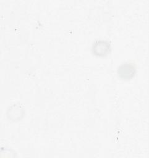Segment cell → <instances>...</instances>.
Segmentation results:
<instances>
[{
  "label": "cell",
  "instance_id": "obj_2",
  "mask_svg": "<svg viewBox=\"0 0 149 158\" xmlns=\"http://www.w3.org/2000/svg\"><path fill=\"white\" fill-rule=\"evenodd\" d=\"M111 50L110 43L103 40L95 41L92 47V52L98 56H104L109 52Z\"/></svg>",
  "mask_w": 149,
  "mask_h": 158
},
{
  "label": "cell",
  "instance_id": "obj_1",
  "mask_svg": "<svg viewBox=\"0 0 149 158\" xmlns=\"http://www.w3.org/2000/svg\"><path fill=\"white\" fill-rule=\"evenodd\" d=\"M135 66L130 62H125L121 64L117 70L118 76L124 80H129L135 74Z\"/></svg>",
  "mask_w": 149,
  "mask_h": 158
}]
</instances>
